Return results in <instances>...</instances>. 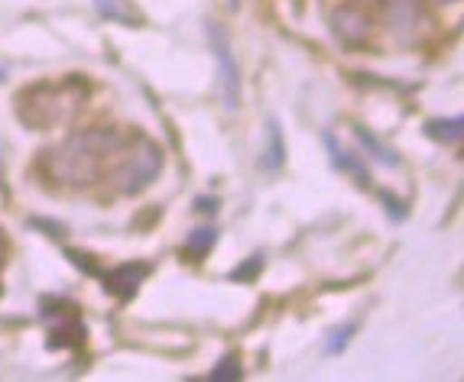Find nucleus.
<instances>
[{"mask_svg": "<svg viewBox=\"0 0 464 382\" xmlns=\"http://www.w3.org/2000/svg\"><path fill=\"white\" fill-rule=\"evenodd\" d=\"M163 168V149L153 143V139H137V149L121 162L117 168V185L124 195H133V191H143Z\"/></svg>", "mask_w": 464, "mask_h": 382, "instance_id": "obj_1", "label": "nucleus"}, {"mask_svg": "<svg viewBox=\"0 0 464 382\" xmlns=\"http://www.w3.org/2000/svg\"><path fill=\"white\" fill-rule=\"evenodd\" d=\"M208 43H211V53H215V62H218V75H221L225 108L237 110L240 108V72H237V62H234L231 39H227L225 26L211 24L208 26Z\"/></svg>", "mask_w": 464, "mask_h": 382, "instance_id": "obj_2", "label": "nucleus"}, {"mask_svg": "<svg viewBox=\"0 0 464 382\" xmlns=\"http://www.w3.org/2000/svg\"><path fill=\"white\" fill-rule=\"evenodd\" d=\"M332 30L344 46H364L371 36V20L354 7H341L332 14Z\"/></svg>", "mask_w": 464, "mask_h": 382, "instance_id": "obj_3", "label": "nucleus"}, {"mask_svg": "<svg viewBox=\"0 0 464 382\" xmlns=\"http://www.w3.org/2000/svg\"><path fill=\"white\" fill-rule=\"evenodd\" d=\"M150 275V266L147 263H124V266L111 269L108 275H104V285H108L114 295H121V299H130L133 291L143 285V279Z\"/></svg>", "mask_w": 464, "mask_h": 382, "instance_id": "obj_4", "label": "nucleus"}, {"mask_svg": "<svg viewBox=\"0 0 464 382\" xmlns=\"http://www.w3.org/2000/svg\"><path fill=\"white\" fill-rule=\"evenodd\" d=\"M82 344H85V328H82V321H78L75 314H65L63 321L49 330V347H55V350H63V347H82Z\"/></svg>", "mask_w": 464, "mask_h": 382, "instance_id": "obj_5", "label": "nucleus"}, {"mask_svg": "<svg viewBox=\"0 0 464 382\" xmlns=\"http://www.w3.org/2000/svg\"><path fill=\"white\" fill-rule=\"evenodd\" d=\"M325 146H328V153H332L334 166L344 168V172H348L351 178H357V182H361V188H371V172H367V168L361 166V162H357L351 153H344V149H341L338 139H334L332 133H325Z\"/></svg>", "mask_w": 464, "mask_h": 382, "instance_id": "obj_6", "label": "nucleus"}, {"mask_svg": "<svg viewBox=\"0 0 464 382\" xmlns=\"http://www.w3.org/2000/svg\"><path fill=\"white\" fill-rule=\"evenodd\" d=\"M94 7H98L101 16H108V20H114V24H127V26L143 24V16L133 10L130 0H94Z\"/></svg>", "mask_w": 464, "mask_h": 382, "instance_id": "obj_7", "label": "nucleus"}, {"mask_svg": "<svg viewBox=\"0 0 464 382\" xmlns=\"http://www.w3.org/2000/svg\"><path fill=\"white\" fill-rule=\"evenodd\" d=\"M426 133L435 143H458L464 133V123L461 117H435V120L426 123Z\"/></svg>", "mask_w": 464, "mask_h": 382, "instance_id": "obj_8", "label": "nucleus"}, {"mask_svg": "<svg viewBox=\"0 0 464 382\" xmlns=\"http://www.w3.org/2000/svg\"><path fill=\"white\" fill-rule=\"evenodd\" d=\"M283 162H286V149H283V130H279V123H276V120H270V133H266L264 162H260V166H264L266 172H276V168H283Z\"/></svg>", "mask_w": 464, "mask_h": 382, "instance_id": "obj_9", "label": "nucleus"}, {"mask_svg": "<svg viewBox=\"0 0 464 382\" xmlns=\"http://www.w3.org/2000/svg\"><path fill=\"white\" fill-rule=\"evenodd\" d=\"M354 130H357V139H361V146H364L367 153H371L373 159L380 162V166H400V156H396L390 146L380 143V139L373 137L371 130H364V127H354Z\"/></svg>", "mask_w": 464, "mask_h": 382, "instance_id": "obj_10", "label": "nucleus"}, {"mask_svg": "<svg viewBox=\"0 0 464 382\" xmlns=\"http://www.w3.org/2000/svg\"><path fill=\"white\" fill-rule=\"evenodd\" d=\"M387 10H390V20H393V26H400V30H410V26L416 24V16H419L416 0H387Z\"/></svg>", "mask_w": 464, "mask_h": 382, "instance_id": "obj_11", "label": "nucleus"}, {"mask_svg": "<svg viewBox=\"0 0 464 382\" xmlns=\"http://www.w3.org/2000/svg\"><path fill=\"white\" fill-rule=\"evenodd\" d=\"M215 237H218V234L211 227H198L192 237L186 240V253H188V256H195V260H201V256L215 246Z\"/></svg>", "mask_w": 464, "mask_h": 382, "instance_id": "obj_12", "label": "nucleus"}, {"mask_svg": "<svg viewBox=\"0 0 464 382\" xmlns=\"http://www.w3.org/2000/svg\"><path fill=\"white\" fill-rule=\"evenodd\" d=\"M211 379L215 382H227V379H240V359L234 353H227L215 369H211Z\"/></svg>", "mask_w": 464, "mask_h": 382, "instance_id": "obj_13", "label": "nucleus"}, {"mask_svg": "<svg viewBox=\"0 0 464 382\" xmlns=\"http://www.w3.org/2000/svg\"><path fill=\"white\" fill-rule=\"evenodd\" d=\"M354 334H357V324H344V328L334 330V334L328 337V347H325V350H328V353H341L344 347H348V340H351Z\"/></svg>", "mask_w": 464, "mask_h": 382, "instance_id": "obj_14", "label": "nucleus"}, {"mask_svg": "<svg viewBox=\"0 0 464 382\" xmlns=\"http://www.w3.org/2000/svg\"><path fill=\"white\" fill-rule=\"evenodd\" d=\"M260 269H264V256H254V260H247V266L234 269L231 279H234V282H250V279H254Z\"/></svg>", "mask_w": 464, "mask_h": 382, "instance_id": "obj_15", "label": "nucleus"}, {"mask_svg": "<svg viewBox=\"0 0 464 382\" xmlns=\"http://www.w3.org/2000/svg\"><path fill=\"white\" fill-rule=\"evenodd\" d=\"M195 211H198V215H215L218 198H198V201H195Z\"/></svg>", "mask_w": 464, "mask_h": 382, "instance_id": "obj_16", "label": "nucleus"}, {"mask_svg": "<svg viewBox=\"0 0 464 382\" xmlns=\"http://www.w3.org/2000/svg\"><path fill=\"white\" fill-rule=\"evenodd\" d=\"M4 256H7V237H4V230H0V263H4Z\"/></svg>", "mask_w": 464, "mask_h": 382, "instance_id": "obj_17", "label": "nucleus"}, {"mask_svg": "<svg viewBox=\"0 0 464 382\" xmlns=\"http://www.w3.org/2000/svg\"><path fill=\"white\" fill-rule=\"evenodd\" d=\"M432 4H455V0H432Z\"/></svg>", "mask_w": 464, "mask_h": 382, "instance_id": "obj_18", "label": "nucleus"}, {"mask_svg": "<svg viewBox=\"0 0 464 382\" xmlns=\"http://www.w3.org/2000/svg\"><path fill=\"white\" fill-rule=\"evenodd\" d=\"M231 7H240V0H231Z\"/></svg>", "mask_w": 464, "mask_h": 382, "instance_id": "obj_19", "label": "nucleus"}]
</instances>
